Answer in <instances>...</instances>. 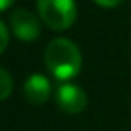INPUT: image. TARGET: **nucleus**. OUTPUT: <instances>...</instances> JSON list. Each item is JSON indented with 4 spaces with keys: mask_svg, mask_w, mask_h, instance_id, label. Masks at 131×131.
I'll list each match as a JSON object with an SVG mask.
<instances>
[{
    "mask_svg": "<svg viewBox=\"0 0 131 131\" xmlns=\"http://www.w3.org/2000/svg\"><path fill=\"white\" fill-rule=\"evenodd\" d=\"M93 2L101 7H106V9H111V7H117L122 0H93Z\"/></svg>",
    "mask_w": 131,
    "mask_h": 131,
    "instance_id": "nucleus-8",
    "label": "nucleus"
},
{
    "mask_svg": "<svg viewBox=\"0 0 131 131\" xmlns=\"http://www.w3.org/2000/svg\"><path fill=\"white\" fill-rule=\"evenodd\" d=\"M45 65L56 79L70 81L81 72L83 56L72 40L54 38L45 47Z\"/></svg>",
    "mask_w": 131,
    "mask_h": 131,
    "instance_id": "nucleus-1",
    "label": "nucleus"
},
{
    "mask_svg": "<svg viewBox=\"0 0 131 131\" xmlns=\"http://www.w3.org/2000/svg\"><path fill=\"white\" fill-rule=\"evenodd\" d=\"M11 29L15 36L22 41H34L40 36V18L27 9H15L9 16Z\"/></svg>",
    "mask_w": 131,
    "mask_h": 131,
    "instance_id": "nucleus-3",
    "label": "nucleus"
},
{
    "mask_svg": "<svg viewBox=\"0 0 131 131\" xmlns=\"http://www.w3.org/2000/svg\"><path fill=\"white\" fill-rule=\"evenodd\" d=\"M52 92L50 81L41 74H31L24 83V95L31 104H43L49 101Z\"/></svg>",
    "mask_w": 131,
    "mask_h": 131,
    "instance_id": "nucleus-5",
    "label": "nucleus"
},
{
    "mask_svg": "<svg viewBox=\"0 0 131 131\" xmlns=\"http://www.w3.org/2000/svg\"><path fill=\"white\" fill-rule=\"evenodd\" d=\"M56 102L58 106L67 111V113H81L86 104H88V97L84 93L83 88H79L77 84H72V83H63L61 86H58L56 90Z\"/></svg>",
    "mask_w": 131,
    "mask_h": 131,
    "instance_id": "nucleus-4",
    "label": "nucleus"
},
{
    "mask_svg": "<svg viewBox=\"0 0 131 131\" xmlns=\"http://www.w3.org/2000/svg\"><path fill=\"white\" fill-rule=\"evenodd\" d=\"M13 86H15V83H13L11 74L0 67V101H6L13 93Z\"/></svg>",
    "mask_w": 131,
    "mask_h": 131,
    "instance_id": "nucleus-6",
    "label": "nucleus"
},
{
    "mask_svg": "<svg viewBox=\"0 0 131 131\" xmlns=\"http://www.w3.org/2000/svg\"><path fill=\"white\" fill-rule=\"evenodd\" d=\"M9 45V31L6 27V24L0 20V54H2Z\"/></svg>",
    "mask_w": 131,
    "mask_h": 131,
    "instance_id": "nucleus-7",
    "label": "nucleus"
},
{
    "mask_svg": "<svg viewBox=\"0 0 131 131\" xmlns=\"http://www.w3.org/2000/svg\"><path fill=\"white\" fill-rule=\"evenodd\" d=\"M13 2H15V0H0V11H6V9H9Z\"/></svg>",
    "mask_w": 131,
    "mask_h": 131,
    "instance_id": "nucleus-9",
    "label": "nucleus"
},
{
    "mask_svg": "<svg viewBox=\"0 0 131 131\" xmlns=\"http://www.w3.org/2000/svg\"><path fill=\"white\" fill-rule=\"evenodd\" d=\"M38 16L52 31L68 29L77 16L75 0H38Z\"/></svg>",
    "mask_w": 131,
    "mask_h": 131,
    "instance_id": "nucleus-2",
    "label": "nucleus"
}]
</instances>
